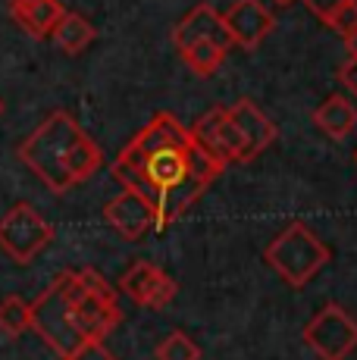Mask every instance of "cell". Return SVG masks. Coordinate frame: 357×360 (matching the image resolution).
Here are the masks:
<instances>
[{"label":"cell","instance_id":"cell-1","mask_svg":"<svg viewBox=\"0 0 357 360\" xmlns=\"http://www.w3.org/2000/svg\"><path fill=\"white\" fill-rule=\"evenodd\" d=\"M226 163L214 157L173 113H157L113 160V179L138 191L157 213V232L169 226L219 179Z\"/></svg>","mask_w":357,"mask_h":360},{"label":"cell","instance_id":"cell-26","mask_svg":"<svg viewBox=\"0 0 357 360\" xmlns=\"http://www.w3.org/2000/svg\"><path fill=\"white\" fill-rule=\"evenodd\" d=\"M354 163H357V150H354Z\"/></svg>","mask_w":357,"mask_h":360},{"label":"cell","instance_id":"cell-3","mask_svg":"<svg viewBox=\"0 0 357 360\" xmlns=\"http://www.w3.org/2000/svg\"><path fill=\"white\" fill-rule=\"evenodd\" d=\"M16 157L57 195L88 182L104 163L98 141L66 110H53L16 148Z\"/></svg>","mask_w":357,"mask_h":360},{"label":"cell","instance_id":"cell-11","mask_svg":"<svg viewBox=\"0 0 357 360\" xmlns=\"http://www.w3.org/2000/svg\"><path fill=\"white\" fill-rule=\"evenodd\" d=\"M223 19H226V25H229L232 38H235V47H242V51L260 47V41L276 25L273 13L266 10L260 0H235V4L223 13Z\"/></svg>","mask_w":357,"mask_h":360},{"label":"cell","instance_id":"cell-10","mask_svg":"<svg viewBox=\"0 0 357 360\" xmlns=\"http://www.w3.org/2000/svg\"><path fill=\"white\" fill-rule=\"evenodd\" d=\"M104 219L110 223V229L119 232L129 241H138L150 229H157V213L150 207V200L132 188H122V195L110 200L104 207Z\"/></svg>","mask_w":357,"mask_h":360},{"label":"cell","instance_id":"cell-25","mask_svg":"<svg viewBox=\"0 0 357 360\" xmlns=\"http://www.w3.org/2000/svg\"><path fill=\"white\" fill-rule=\"evenodd\" d=\"M0 116H4V101H0Z\"/></svg>","mask_w":357,"mask_h":360},{"label":"cell","instance_id":"cell-17","mask_svg":"<svg viewBox=\"0 0 357 360\" xmlns=\"http://www.w3.org/2000/svg\"><path fill=\"white\" fill-rule=\"evenodd\" d=\"M25 329H32V304H25L19 295H6L0 301V332L16 338Z\"/></svg>","mask_w":357,"mask_h":360},{"label":"cell","instance_id":"cell-12","mask_svg":"<svg viewBox=\"0 0 357 360\" xmlns=\"http://www.w3.org/2000/svg\"><path fill=\"white\" fill-rule=\"evenodd\" d=\"M229 116L235 122L238 135L245 141V163H251L254 157H260L273 141H276V126L266 120V113L254 101L242 98L229 107Z\"/></svg>","mask_w":357,"mask_h":360},{"label":"cell","instance_id":"cell-2","mask_svg":"<svg viewBox=\"0 0 357 360\" xmlns=\"http://www.w3.org/2000/svg\"><path fill=\"white\" fill-rule=\"evenodd\" d=\"M119 320L116 295L98 269H66L32 304V329L60 357H70L85 342H104Z\"/></svg>","mask_w":357,"mask_h":360},{"label":"cell","instance_id":"cell-22","mask_svg":"<svg viewBox=\"0 0 357 360\" xmlns=\"http://www.w3.org/2000/svg\"><path fill=\"white\" fill-rule=\"evenodd\" d=\"M339 79H342V85L357 98V53H348V60L339 66Z\"/></svg>","mask_w":357,"mask_h":360},{"label":"cell","instance_id":"cell-14","mask_svg":"<svg viewBox=\"0 0 357 360\" xmlns=\"http://www.w3.org/2000/svg\"><path fill=\"white\" fill-rule=\"evenodd\" d=\"M313 122L320 131H326L335 141H345L348 135L357 129V107L342 94H329L326 101L313 110Z\"/></svg>","mask_w":357,"mask_h":360},{"label":"cell","instance_id":"cell-23","mask_svg":"<svg viewBox=\"0 0 357 360\" xmlns=\"http://www.w3.org/2000/svg\"><path fill=\"white\" fill-rule=\"evenodd\" d=\"M345 44H348V53H357V32H354V34H348Z\"/></svg>","mask_w":357,"mask_h":360},{"label":"cell","instance_id":"cell-8","mask_svg":"<svg viewBox=\"0 0 357 360\" xmlns=\"http://www.w3.org/2000/svg\"><path fill=\"white\" fill-rule=\"evenodd\" d=\"M119 288H122V295L132 297L138 307H150V310L167 307L178 292L173 276H167L160 266H154V263H148V260H135L132 266L122 273Z\"/></svg>","mask_w":357,"mask_h":360},{"label":"cell","instance_id":"cell-21","mask_svg":"<svg viewBox=\"0 0 357 360\" xmlns=\"http://www.w3.org/2000/svg\"><path fill=\"white\" fill-rule=\"evenodd\" d=\"M63 360H116V357L104 348V342H85L79 351H72V354Z\"/></svg>","mask_w":357,"mask_h":360},{"label":"cell","instance_id":"cell-24","mask_svg":"<svg viewBox=\"0 0 357 360\" xmlns=\"http://www.w3.org/2000/svg\"><path fill=\"white\" fill-rule=\"evenodd\" d=\"M273 4H276V6H292L294 0H273Z\"/></svg>","mask_w":357,"mask_h":360},{"label":"cell","instance_id":"cell-20","mask_svg":"<svg viewBox=\"0 0 357 360\" xmlns=\"http://www.w3.org/2000/svg\"><path fill=\"white\" fill-rule=\"evenodd\" d=\"M301 4H304L307 10H311L313 16L320 19V22H329V19H332L335 13L342 10V6H348V4H357V0H301Z\"/></svg>","mask_w":357,"mask_h":360},{"label":"cell","instance_id":"cell-6","mask_svg":"<svg viewBox=\"0 0 357 360\" xmlns=\"http://www.w3.org/2000/svg\"><path fill=\"white\" fill-rule=\"evenodd\" d=\"M301 338L323 360H348L357 351V320L339 304H326L304 326Z\"/></svg>","mask_w":357,"mask_h":360},{"label":"cell","instance_id":"cell-15","mask_svg":"<svg viewBox=\"0 0 357 360\" xmlns=\"http://www.w3.org/2000/svg\"><path fill=\"white\" fill-rule=\"evenodd\" d=\"M94 38H98L94 25L88 22L85 16H79V13H63V19H60L51 32L53 47H57L60 53H66V57H79V53H85L88 47L94 44Z\"/></svg>","mask_w":357,"mask_h":360},{"label":"cell","instance_id":"cell-4","mask_svg":"<svg viewBox=\"0 0 357 360\" xmlns=\"http://www.w3.org/2000/svg\"><path fill=\"white\" fill-rule=\"evenodd\" d=\"M266 263L276 269V276L292 288H304L313 276L329 263V248L307 229L304 223H292L285 232L266 245Z\"/></svg>","mask_w":357,"mask_h":360},{"label":"cell","instance_id":"cell-7","mask_svg":"<svg viewBox=\"0 0 357 360\" xmlns=\"http://www.w3.org/2000/svg\"><path fill=\"white\" fill-rule=\"evenodd\" d=\"M191 135L214 157H219L226 166L245 163V141H242V135H238L235 122H232L229 107H210L207 113L191 126Z\"/></svg>","mask_w":357,"mask_h":360},{"label":"cell","instance_id":"cell-19","mask_svg":"<svg viewBox=\"0 0 357 360\" xmlns=\"http://www.w3.org/2000/svg\"><path fill=\"white\" fill-rule=\"evenodd\" d=\"M329 29H335L342 34V38H348V34H354L357 32V4H348V6H342L339 13H335L332 19H329Z\"/></svg>","mask_w":357,"mask_h":360},{"label":"cell","instance_id":"cell-13","mask_svg":"<svg viewBox=\"0 0 357 360\" xmlns=\"http://www.w3.org/2000/svg\"><path fill=\"white\" fill-rule=\"evenodd\" d=\"M60 0H10V16L32 38H51L53 25L63 19Z\"/></svg>","mask_w":357,"mask_h":360},{"label":"cell","instance_id":"cell-9","mask_svg":"<svg viewBox=\"0 0 357 360\" xmlns=\"http://www.w3.org/2000/svg\"><path fill=\"white\" fill-rule=\"evenodd\" d=\"M195 41H214V44H219L226 53L235 47V38H232V32H229V25H226L223 13L214 10L210 4H197L195 10H188L182 19H178L176 29H173L176 51L195 44Z\"/></svg>","mask_w":357,"mask_h":360},{"label":"cell","instance_id":"cell-16","mask_svg":"<svg viewBox=\"0 0 357 360\" xmlns=\"http://www.w3.org/2000/svg\"><path fill=\"white\" fill-rule=\"evenodd\" d=\"M178 57L185 60V66H188L197 79H210V75L223 66L226 51L219 44H214V41H195V44L182 47V51H178Z\"/></svg>","mask_w":357,"mask_h":360},{"label":"cell","instance_id":"cell-5","mask_svg":"<svg viewBox=\"0 0 357 360\" xmlns=\"http://www.w3.org/2000/svg\"><path fill=\"white\" fill-rule=\"evenodd\" d=\"M53 241V226L32 204H13L0 217V248L16 263H32Z\"/></svg>","mask_w":357,"mask_h":360},{"label":"cell","instance_id":"cell-18","mask_svg":"<svg viewBox=\"0 0 357 360\" xmlns=\"http://www.w3.org/2000/svg\"><path fill=\"white\" fill-rule=\"evenodd\" d=\"M157 360H201V348L185 332H173L157 345Z\"/></svg>","mask_w":357,"mask_h":360}]
</instances>
